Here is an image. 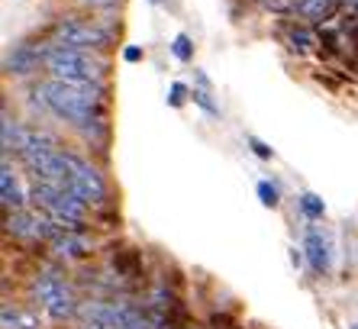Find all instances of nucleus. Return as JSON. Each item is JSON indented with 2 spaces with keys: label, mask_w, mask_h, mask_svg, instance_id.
<instances>
[{
  "label": "nucleus",
  "mask_w": 358,
  "mask_h": 329,
  "mask_svg": "<svg viewBox=\"0 0 358 329\" xmlns=\"http://www.w3.org/2000/svg\"><path fill=\"white\" fill-rule=\"evenodd\" d=\"M184 97H187V88H184L181 81H175L171 84V91H168V104H171V107H181Z\"/></svg>",
  "instance_id": "20"
},
{
  "label": "nucleus",
  "mask_w": 358,
  "mask_h": 329,
  "mask_svg": "<svg viewBox=\"0 0 358 329\" xmlns=\"http://www.w3.org/2000/svg\"><path fill=\"white\" fill-rule=\"evenodd\" d=\"M75 4H81L87 10H110V7H117L120 0H75Z\"/></svg>",
  "instance_id": "21"
},
{
  "label": "nucleus",
  "mask_w": 358,
  "mask_h": 329,
  "mask_svg": "<svg viewBox=\"0 0 358 329\" xmlns=\"http://www.w3.org/2000/svg\"><path fill=\"white\" fill-rule=\"evenodd\" d=\"M3 158H10V152H17L20 148V139H23V126L13 120L10 113H3Z\"/></svg>",
  "instance_id": "14"
},
{
  "label": "nucleus",
  "mask_w": 358,
  "mask_h": 329,
  "mask_svg": "<svg viewBox=\"0 0 358 329\" xmlns=\"http://www.w3.org/2000/svg\"><path fill=\"white\" fill-rule=\"evenodd\" d=\"M249 146L255 148V155H259V158H271V148H268L265 142L259 139V136H249Z\"/></svg>",
  "instance_id": "22"
},
{
  "label": "nucleus",
  "mask_w": 358,
  "mask_h": 329,
  "mask_svg": "<svg viewBox=\"0 0 358 329\" xmlns=\"http://www.w3.org/2000/svg\"><path fill=\"white\" fill-rule=\"evenodd\" d=\"M62 226L55 220H52L49 214H42L39 206L36 210H13V214H7V232L17 239H26V242H49L55 232H59Z\"/></svg>",
  "instance_id": "7"
},
{
  "label": "nucleus",
  "mask_w": 358,
  "mask_h": 329,
  "mask_svg": "<svg viewBox=\"0 0 358 329\" xmlns=\"http://www.w3.org/2000/svg\"><path fill=\"white\" fill-rule=\"evenodd\" d=\"M68 164H71V178H68V188L75 190L78 197H84L87 204H103L107 200V181H103V174L94 168L87 158L81 155H71L68 152Z\"/></svg>",
  "instance_id": "8"
},
{
  "label": "nucleus",
  "mask_w": 358,
  "mask_h": 329,
  "mask_svg": "<svg viewBox=\"0 0 358 329\" xmlns=\"http://www.w3.org/2000/svg\"><path fill=\"white\" fill-rule=\"evenodd\" d=\"M0 200H3V210H7V214L26 206V190H23V184H20V174L13 172L10 158H3V168H0Z\"/></svg>",
  "instance_id": "10"
},
{
  "label": "nucleus",
  "mask_w": 358,
  "mask_h": 329,
  "mask_svg": "<svg viewBox=\"0 0 358 329\" xmlns=\"http://www.w3.org/2000/svg\"><path fill=\"white\" fill-rule=\"evenodd\" d=\"M0 323L3 329H39V316L26 307H17V304H3L0 310Z\"/></svg>",
  "instance_id": "13"
},
{
  "label": "nucleus",
  "mask_w": 358,
  "mask_h": 329,
  "mask_svg": "<svg viewBox=\"0 0 358 329\" xmlns=\"http://www.w3.org/2000/svg\"><path fill=\"white\" fill-rule=\"evenodd\" d=\"M29 200L39 206L42 214H49L62 230H78L84 216H87V206H91L84 197H78L68 184H45V181H33Z\"/></svg>",
  "instance_id": "4"
},
{
  "label": "nucleus",
  "mask_w": 358,
  "mask_h": 329,
  "mask_svg": "<svg viewBox=\"0 0 358 329\" xmlns=\"http://www.w3.org/2000/svg\"><path fill=\"white\" fill-rule=\"evenodd\" d=\"M287 46H291L294 52H307L310 46H313V36H310L307 29H297V26H291V29H287Z\"/></svg>",
  "instance_id": "17"
},
{
  "label": "nucleus",
  "mask_w": 358,
  "mask_h": 329,
  "mask_svg": "<svg viewBox=\"0 0 358 329\" xmlns=\"http://www.w3.org/2000/svg\"><path fill=\"white\" fill-rule=\"evenodd\" d=\"M33 294H36V304L42 307V313H45L49 320L62 323V320H71V316H78V307H81V304L75 300V290H71V284H68V281L62 278L59 272L45 268V272L36 274Z\"/></svg>",
  "instance_id": "5"
},
{
  "label": "nucleus",
  "mask_w": 358,
  "mask_h": 329,
  "mask_svg": "<svg viewBox=\"0 0 358 329\" xmlns=\"http://www.w3.org/2000/svg\"><path fill=\"white\" fill-rule=\"evenodd\" d=\"M142 55H145V52H142L139 46H126V49H123V58H126V62H142Z\"/></svg>",
  "instance_id": "23"
},
{
  "label": "nucleus",
  "mask_w": 358,
  "mask_h": 329,
  "mask_svg": "<svg viewBox=\"0 0 358 329\" xmlns=\"http://www.w3.org/2000/svg\"><path fill=\"white\" fill-rule=\"evenodd\" d=\"M303 252H307V262H310V268H313L317 274L329 272V265H333L329 242H326V236L317 230V226H307V232H303Z\"/></svg>",
  "instance_id": "11"
},
{
  "label": "nucleus",
  "mask_w": 358,
  "mask_h": 329,
  "mask_svg": "<svg viewBox=\"0 0 358 329\" xmlns=\"http://www.w3.org/2000/svg\"><path fill=\"white\" fill-rule=\"evenodd\" d=\"M36 97L52 116L65 120L71 130H78L87 139H100L107 132V91L103 84H71L59 78H45L36 88Z\"/></svg>",
  "instance_id": "1"
},
{
  "label": "nucleus",
  "mask_w": 358,
  "mask_h": 329,
  "mask_svg": "<svg viewBox=\"0 0 358 329\" xmlns=\"http://www.w3.org/2000/svg\"><path fill=\"white\" fill-rule=\"evenodd\" d=\"M297 204H300V210H303V216H307V220H323L326 204L317 197V194H310V190H307V194H300Z\"/></svg>",
  "instance_id": "15"
},
{
  "label": "nucleus",
  "mask_w": 358,
  "mask_h": 329,
  "mask_svg": "<svg viewBox=\"0 0 358 329\" xmlns=\"http://www.w3.org/2000/svg\"><path fill=\"white\" fill-rule=\"evenodd\" d=\"M45 71L49 78L71 84H103L107 81V58L91 49H71V46H55L45 42Z\"/></svg>",
  "instance_id": "3"
},
{
  "label": "nucleus",
  "mask_w": 358,
  "mask_h": 329,
  "mask_svg": "<svg viewBox=\"0 0 358 329\" xmlns=\"http://www.w3.org/2000/svg\"><path fill=\"white\" fill-rule=\"evenodd\" d=\"M39 65H45V46H29V42L13 46V52H7L3 58V71L17 74V78L39 71Z\"/></svg>",
  "instance_id": "9"
},
{
  "label": "nucleus",
  "mask_w": 358,
  "mask_h": 329,
  "mask_svg": "<svg viewBox=\"0 0 358 329\" xmlns=\"http://www.w3.org/2000/svg\"><path fill=\"white\" fill-rule=\"evenodd\" d=\"M191 97H194V104H197V107L203 110V113H210V116H217V113H220V107L213 104V100H210V88H207V84H200V88H194Z\"/></svg>",
  "instance_id": "16"
},
{
  "label": "nucleus",
  "mask_w": 358,
  "mask_h": 329,
  "mask_svg": "<svg viewBox=\"0 0 358 329\" xmlns=\"http://www.w3.org/2000/svg\"><path fill=\"white\" fill-rule=\"evenodd\" d=\"M149 4H162V0H149Z\"/></svg>",
  "instance_id": "24"
},
{
  "label": "nucleus",
  "mask_w": 358,
  "mask_h": 329,
  "mask_svg": "<svg viewBox=\"0 0 358 329\" xmlns=\"http://www.w3.org/2000/svg\"><path fill=\"white\" fill-rule=\"evenodd\" d=\"M259 200L265 206H278V188L271 181H259Z\"/></svg>",
  "instance_id": "19"
},
{
  "label": "nucleus",
  "mask_w": 358,
  "mask_h": 329,
  "mask_svg": "<svg viewBox=\"0 0 358 329\" xmlns=\"http://www.w3.org/2000/svg\"><path fill=\"white\" fill-rule=\"evenodd\" d=\"M171 52H175V58H181V62H191V58H194V42H191V36L178 33L175 42H171Z\"/></svg>",
  "instance_id": "18"
},
{
  "label": "nucleus",
  "mask_w": 358,
  "mask_h": 329,
  "mask_svg": "<svg viewBox=\"0 0 358 329\" xmlns=\"http://www.w3.org/2000/svg\"><path fill=\"white\" fill-rule=\"evenodd\" d=\"M113 39L103 23L97 20H81V17H59L49 29V42L55 46H71V49H91V52H103Z\"/></svg>",
  "instance_id": "6"
},
{
  "label": "nucleus",
  "mask_w": 358,
  "mask_h": 329,
  "mask_svg": "<svg viewBox=\"0 0 358 329\" xmlns=\"http://www.w3.org/2000/svg\"><path fill=\"white\" fill-rule=\"evenodd\" d=\"M52 252L59 258H65V262H75V258H81L84 252H87V239L81 236L78 230H59L55 236L49 239Z\"/></svg>",
  "instance_id": "12"
},
{
  "label": "nucleus",
  "mask_w": 358,
  "mask_h": 329,
  "mask_svg": "<svg viewBox=\"0 0 358 329\" xmlns=\"http://www.w3.org/2000/svg\"><path fill=\"white\" fill-rule=\"evenodd\" d=\"M17 158L23 168L33 174V181L45 184H68L71 178V164H68V152L52 139L45 130H23Z\"/></svg>",
  "instance_id": "2"
}]
</instances>
